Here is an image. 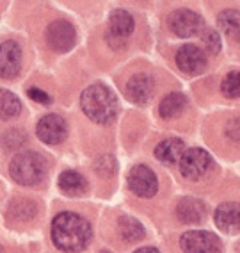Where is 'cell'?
<instances>
[{"mask_svg":"<svg viewBox=\"0 0 240 253\" xmlns=\"http://www.w3.org/2000/svg\"><path fill=\"white\" fill-rule=\"evenodd\" d=\"M206 205L198 198H183L178 202L176 216L181 223L187 225H200L206 217Z\"/></svg>","mask_w":240,"mask_h":253,"instance_id":"obj_13","label":"cell"},{"mask_svg":"<svg viewBox=\"0 0 240 253\" xmlns=\"http://www.w3.org/2000/svg\"><path fill=\"white\" fill-rule=\"evenodd\" d=\"M183 154H185V145H183V141L176 139V137L164 139L162 143L155 148V157L168 164L180 163V159L183 157Z\"/></svg>","mask_w":240,"mask_h":253,"instance_id":"obj_16","label":"cell"},{"mask_svg":"<svg viewBox=\"0 0 240 253\" xmlns=\"http://www.w3.org/2000/svg\"><path fill=\"white\" fill-rule=\"evenodd\" d=\"M219 27L230 40L240 41V13L233 9H226L219 14Z\"/></svg>","mask_w":240,"mask_h":253,"instance_id":"obj_19","label":"cell"},{"mask_svg":"<svg viewBox=\"0 0 240 253\" xmlns=\"http://www.w3.org/2000/svg\"><path fill=\"white\" fill-rule=\"evenodd\" d=\"M134 25H136L134 23V16L128 11L116 9L110 14V20H109V38L118 41L127 40L132 32H134Z\"/></svg>","mask_w":240,"mask_h":253,"instance_id":"obj_15","label":"cell"},{"mask_svg":"<svg viewBox=\"0 0 240 253\" xmlns=\"http://www.w3.org/2000/svg\"><path fill=\"white\" fill-rule=\"evenodd\" d=\"M134 253H160L157 248H150V246H146V248H139L137 252H134Z\"/></svg>","mask_w":240,"mask_h":253,"instance_id":"obj_26","label":"cell"},{"mask_svg":"<svg viewBox=\"0 0 240 253\" xmlns=\"http://www.w3.org/2000/svg\"><path fill=\"white\" fill-rule=\"evenodd\" d=\"M221 91L228 98H240V72L228 73L221 84Z\"/></svg>","mask_w":240,"mask_h":253,"instance_id":"obj_22","label":"cell"},{"mask_svg":"<svg viewBox=\"0 0 240 253\" xmlns=\"http://www.w3.org/2000/svg\"><path fill=\"white\" fill-rule=\"evenodd\" d=\"M22 68V48L16 41L7 40L0 45V77L14 79Z\"/></svg>","mask_w":240,"mask_h":253,"instance_id":"obj_10","label":"cell"},{"mask_svg":"<svg viewBox=\"0 0 240 253\" xmlns=\"http://www.w3.org/2000/svg\"><path fill=\"white\" fill-rule=\"evenodd\" d=\"M82 111L96 123H110L118 114V98L103 84H93L80 96Z\"/></svg>","mask_w":240,"mask_h":253,"instance_id":"obj_2","label":"cell"},{"mask_svg":"<svg viewBox=\"0 0 240 253\" xmlns=\"http://www.w3.org/2000/svg\"><path fill=\"white\" fill-rule=\"evenodd\" d=\"M215 225L226 234L240 232V205L235 202H226L215 211Z\"/></svg>","mask_w":240,"mask_h":253,"instance_id":"obj_12","label":"cell"},{"mask_svg":"<svg viewBox=\"0 0 240 253\" xmlns=\"http://www.w3.org/2000/svg\"><path fill=\"white\" fill-rule=\"evenodd\" d=\"M180 246L183 253H221L222 244L212 232L190 230L181 235Z\"/></svg>","mask_w":240,"mask_h":253,"instance_id":"obj_4","label":"cell"},{"mask_svg":"<svg viewBox=\"0 0 240 253\" xmlns=\"http://www.w3.org/2000/svg\"><path fill=\"white\" fill-rule=\"evenodd\" d=\"M153 93V79L146 73H137L127 82V96L136 104H146Z\"/></svg>","mask_w":240,"mask_h":253,"instance_id":"obj_14","label":"cell"},{"mask_svg":"<svg viewBox=\"0 0 240 253\" xmlns=\"http://www.w3.org/2000/svg\"><path fill=\"white\" fill-rule=\"evenodd\" d=\"M77 41V32L71 23L66 20H57L52 22L46 29V43L54 52H68L75 46Z\"/></svg>","mask_w":240,"mask_h":253,"instance_id":"obj_6","label":"cell"},{"mask_svg":"<svg viewBox=\"0 0 240 253\" xmlns=\"http://www.w3.org/2000/svg\"><path fill=\"white\" fill-rule=\"evenodd\" d=\"M176 64L183 73L196 75L206 68V55L194 45H183L176 52Z\"/></svg>","mask_w":240,"mask_h":253,"instance_id":"obj_11","label":"cell"},{"mask_svg":"<svg viewBox=\"0 0 240 253\" xmlns=\"http://www.w3.org/2000/svg\"><path fill=\"white\" fill-rule=\"evenodd\" d=\"M22 113V102L14 93L7 89H0V118L9 120Z\"/></svg>","mask_w":240,"mask_h":253,"instance_id":"obj_21","label":"cell"},{"mask_svg":"<svg viewBox=\"0 0 240 253\" xmlns=\"http://www.w3.org/2000/svg\"><path fill=\"white\" fill-rule=\"evenodd\" d=\"M59 187L64 195L68 196H78L82 195L84 191L87 189V182L86 178L80 175L78 171H73V169H68V171H63L59 176Z\"/></svg>","mask_w":240,"mask_h":253,"instance_id":"obj_17","label":"cell"},{"mask_svg":"<svg viewBox=\"0 0 240 253\" xmlns=\"http://www.w3.org/2000/svg\"><path fill=\"white\" fill-rule=\"evenodd\" d=\"M2 143H4V146L7 150H16L25 143V134L22 130H18V128H13V130L5 132Z\"/></svg>","mask_w":240,"mask_h":253,"instance_id":"obj_24","label":"cell"},{"mask_svg":"<svg viewBox=\"0 0 240 253\" xmlns=\"http://www.w3.org/2000/svg\"><path fill=\"white\" fill-rule=\"evenodd\" d=\"M100 253H110V252H100Z\"/></svg>","mask_w":240,"mask_h":253,"instance_id":"obj_27","label":"cell"},{"mask_svg":"<svg viewBox=\"0 0 240 253\" xmlns=\"http://www.w3.org/2000/svg\"><path fill=\"white\" fill-rule=\"evenodd\" d=\"M118 230H119V235H121L127 243H136V241H140L144 237V226L140 225L136 217H130V216L119 217Z\"/></svg>","mask_w":240,"mask_h":253,"instance_id":"obj_18","label":"cell"},{"mask_svg":"<svg viewBox=\"0 0 240 253\" xmlns=\"http://www.w3.org/2000/svg\"><path fill=\"white\" fill-rule=\"evenodd\" d=\"M185 105H187V100L181 93H171V95H168L160 102L159 113L166 120H171V118L178 116L185 109Z\"/></svg>","mask_w":240,"mask_h":253,"instance_id":"obj_20","label":"cell"},{"mask_svg":"<svg viewBox=\"0 0 240 253\" xmlns=\"http://www.w3.org/2000/svg\"><path fill=\"white\" fill-rule=\"evenodd\" d=\"M128 187L134 195L140 196V198H151L159 189V180H157L153 169L139 164V166L132 168L128 173Z\"/></svg>","mask_w":240,"mask_h":253,"instance_id":"obj_7","label":"cell"},{"mask_svg":"<svg viewBox=\"0 0 240 253\" xmlns=\"http://www.w3.org/2000/svg\"><path fill=\"white\" fill-rule=\"evenodd\" d=\"M168 22H169V29H171V31L180 38L196 36V34H200L201 27H203L201 16L198 13H194V11H190V9L172 11Z\"/></svg>","mask_w":240,"mask_h":253,"instance_id":"obj_9","label":"cell"},{"mask_svg":"<svg viewBox=\"0 0 240 253\" xmlns=\"http://www.w3.org/2000/svg\"><path fill=\"white\" fill-rule=\"evenodd\" d=\"M36 134L46 145H59L68 136V125L59 114H46L37 123Z\"/></svg>","mask_w":240,"mask_h":253,"instance_id":"obj_8","label":"cell"},{"mask_svg":"<svg viewBox=\"0 0 240 253\" xmlns=\"http://www.w3.org/2000/svg\"><path fill=\"white\" fill-rule=\"evenodd\" d=\"M91 226L87 219L75 212H61L52 221V239L59 250L77 253L86 248L91 241Z\"/></svg>","mask_w":240,"mask_h":253,"instance_id":"obj_1","label":"cell"},{"mask_svg":"<svg viewBox=\"0 0 240 253\" xmlns=\"http://www.w3.org/2000/svg\"><path fill=\"white\" fill-rule=\"evenodd\" d=\"M9 173L14 182L22 185H36L46 173V161L36 152H20L9 164Z\"/></svg>","mask_w":240,"mask_h":253,"instance_id":"obj_3","label":"cell"},{"mask_svg":"<svg viewBox=\"0 0 240 253\" xmlns=\"http://www.w3.org/2000/svg\"><path fill=\"white\" fill-rule=\"evenodd\" d=\"M201 41L203 45L206 46V52L212 55H215L221 50V36L213 29H205L203 34H201Z\"/></svg>","mask_w":240,"mask_h":253,"instance_id":"obj_23","label":"cell"},{"mask_svg":"<svg viewBox=\"0 0 240 253\" xmlns=\"http://www.w3.org/2000/svg\"><path fill=\"white\" fill-rule=\"evenodd\" d=\"M213 161L210 154H206L201 148H189L185 150L183 157L180 159V171L183 176L190 180H200L206 173L210 171Z\"/></svg>","mask_w":240,"mask_h":253,"instance_id":"obj_5","label":"cell"},{"mask_svg":"<svg viewBox=\"0 0 240 253\" xmlns=\"http://www.w3.org/2000/svg\"><path fill=\"white\" fill-rule=\"evenodd\" d=\"M27 95L31 96L32 100H36V102H39V104L46 105V104H50L52 98L48 95H46L43 89H37V87H31V89L27 91Z\"/></svg>","mask_w":240,"mask_h":253,"instance_id":"obj_25","label":"cell"}]
</instances>
